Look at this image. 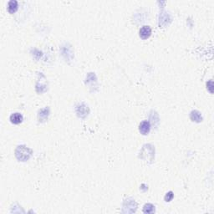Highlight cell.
Returning <instances> with one entry per match:
<instances>
[{
  "mask_svg": "<svg viewBox=\"0 0 214 214\" xmlns=\"http://www.w3.org/2000/svg\"><path fill=\"white\" fill-rule=\"evenodd\" d=\"M190 117H191V120L192 121L201 122L203 120V117H202L201 113L199 111H197V110H192L191 112V115H190Z\"/></svg>",
  "mask_w": 214,
  "mask_h": 214,
  "instance_id": "8992f818",
  "label": "cell"
},
{
  "mask_svg": "<svg viewBox=\"0 0 214 214\" xmlns=\"http://www.w3.org/2000/svg\"><path fill=\"white\" fill-rule=\"evenodd\" d=\"M18 9V2L16 0H11L8 4V11L10 14H14Z\"/></svg>",
  "mask_w": 214,
  "mask_h": 214,
  "instance_id": "5b68a950",
  "label": "cell"
},
{
  "mask_svg": "<svg viewBox=\"0 0 214 214\" xmlns=\"http://www.w3.org/2000/svg\"><path fill=\"white\" fill-rule=\"evenodd\" d=\"M155 212V207L151 203L145 204L143 207V212L144 213H152Z\"/></svg>",
  "mask_w": 214,
  "mask_h": 214,
  "instance_id": "52a82bcc",
  "label": "cell"
},
{
  "mask_svg": "<svg viewBox=\"0 0 214 214\" xmlns=\"http://www.w3.org/2000/svg\"><path fill=\"white\" fill-rule=\"evenodd\" d=\"M151 34H152V29L148 25L143 26L142 28H141L140 31H139V35H140V37L142 38V40L148 39L149 37L151 36Z\"/></svg>",
  "mask_w": 214,
  "mask_h": 214,
  "instance_id": "7a4b0ae2",
  "label": "cell"
},
{
  "mask_svg": "<svg viewBox=\"0 0 214 214\" xmlns=\"http://www.w3.org/2000/svg\"><path fill=\"white\" fill-rule=\"evenodd\" d=\"M10 121L12 123L14 124V125H18L20 124L23 121V116L20 113H13L11 116H10Z\"/></svg>",
  "mask_w": 214,
  "mask_h": 214,
  "instance_id": "277c9868",
  "label": "cell"
},
{
  "mask_svg": "<svg viewBox=\"0 0 214 214\" xmlns=\"http://www.w3.org/2000/svg\"><path fill=\"white\" fill-rule=\"evenodd\" d=\"M173 196H174L173 192H167V195L165 196V201H166V202H170V201H171V199L173 198Z\"/></svg>",
  "mask_w": 214,
  "mask_h": 214,
  "instance_id": "ba28073f",
  "label": "cell"
},
{
  "mask_svg": "<svg viewBox=\"0 0 214 214\" xmlns=\"http://www.w3.org/2000/svg\"><path fill=\"white\" fill-rule=\"evenodd\" d=\"M151 131V124L147 120H144L139 126V131L142 135H147Z\"/></svg>",
  "mask_w": 214,
  "mask_h": 214,
  "instance_id": "3957f363",
  "label": "cell"
},
{
  "mask_svg": "<svg viewBox=\"0 0 214 214\" xmlns=\"http://www.w3.org/2000/svg\"><path fill=\"white\" fill-rule=\"evenodd\" d=\"M31 154H32V151L28 147L24 146V145L18 146V148L16 150V152H15L16 157L19 161H27L30 157Z\"/></svg>",
  "mask_w": 214,
  "mask_h": 214,
  "instance_id": "6da1fadb",
  "label": "cell"
},
{
  "mask_svg": "<svg viewBox=\"0 0 214 214\" xmlns=\"http://www.w3.org/2000/svg\"><path fill=\"white\" fill-rule=\"evenodd\" d=\"M209 84H210V85H207L208 86V89H209L211 93H212V81L210 80V81H209Z\"/></svg>",
  "mask_w": 214,
  "mask_h": 214,
  "instance_id": "9c48e42d",
  "label": "cell"
}]
</instances>
